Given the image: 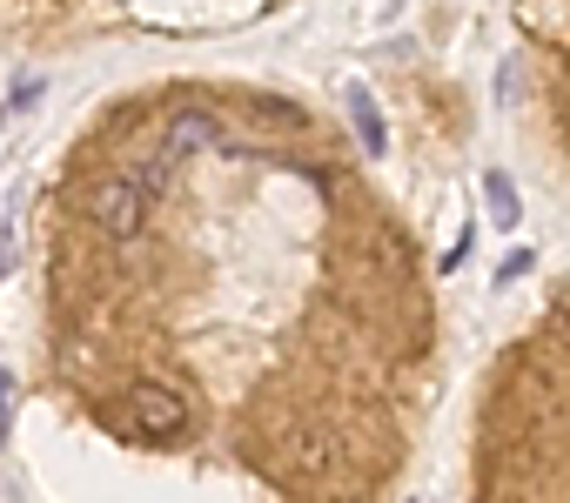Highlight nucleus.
Returning <instances> with one entry per match:
<instances>
[{
  "label": "nucleus",
  "instance_id": "1",
  "mask_svg": "<svg viewBox=\"0 0 570 503\" xmlns=\"http://www.w3.org/2000/svg\"><path fill=\"white\" fill-rule=\"evenodd\" d=\"M81 215L108 235V241H135L148 228V195L128 181V175H101L81 188Z\"/></svg>",
  "mask_w": 570,
  "mask_h": 503
},
{
  "label": "nucleus",
  "instance_id": "2",
  "mask_svg": "<svg viewBox=\"0 0 570 503\" xmlns=\"http://www.w3.org/2000/svg\"><path fill=\"white\" fill-rule=\"evenodd\" d=\"M128 430L148 436V443H168L188 430V403L168 389V383H135L128 389Z\"/></svg>",
  "mask_w": 570,
  "mask_h": 503
},
{
  "label": "nucleus",
  "instance_id": "3",
  "mask_svg": "<svg viewBox=\"0 0 570 503\" xmlns=\"http://www.w3.org/2000/svg\"><path fill=\"white\" fill-rule=\"evenodd\" d=\"M208 148H222V121L208 115V108H181V115H168V128H161V155L181 168L188 155H208Z\"/></svg>",
  "mask_w": 570,
  "mask_h": 503
},
{
  "label": "nucleus",
  "instance_id": "4",
  "mask_svg": "<svg viewBox=\"0 0 570 503\" xmlns=\"http://www.w3.org/2000/svg\"><path fill=\"white\" fill-rule=\"evenodd\" d=\"M343 101H350V121H356V141L370 148V155H383L390 148V128H383V115H376V101H370V88H343Z\"/></svg>",
  "mask_w": 570,
  "mask_h": 503
},
{
  "label": "nucleus",
  "instance_id": "5",
  "mask_svg": "<svg viewBox=\"0 0 570 503\" xmlns=\"http://www.w3.org/2000/svg\"><path fill=\"white\" fill-rule=\"evenodd\" d=\"M168 181H175V161H168V155H155V161H141V168H135V188H141L148 201H161V195H168Z\"/></svg>",
  "mask_w": 570,
  "mask_h": 503
},
{
  "label": "nucleus",
  "instance_id": "6",
  "mask_svg": "<svg viewBox=\"0 0 570 503\" xmlns=\"http://www.w3.org/2000/svg\"><path fill=\"white\" fill-rule=\"evenodd\" d=\"M483 195H490V215H497V228H517V188H510L503 175H483Z\"/></svg>",
  "mask_w": 570,
  "mask_h": 503
},
{
  "label": "nucleus",
  "instance_id": "7",
  "mask_svg": "<svg viewBox=\"0 0 570 503\" xmlns=\"http://www.w3.org/2000/svg\"><path fill=\"white\" fill-rule=\"evenodd\" d=\"M8 416H14V376L0 369V443H8Z\"/></svg>",
  "mask_w": 570,
  "mask_h": 503
},
{
  "label": "nucleus",
  "instance_id": "8",
  "mask_svg": "<svg viewBox=\"0 0 570 503\" xmlns=\"http://www.w3.org/2000/svg\"><path fill=\"white\" fill-rule=\"evenodd\" d=\"M530 269V248H510V256H503V269H497V283H517Z\"/></svg>",
  "mask_w": 570,
  "mask_h": 503
}]
</instances>
